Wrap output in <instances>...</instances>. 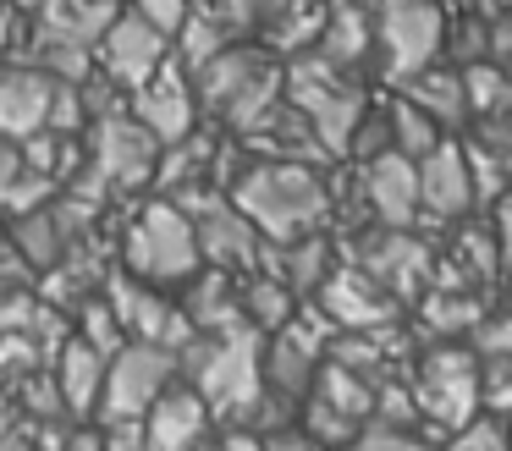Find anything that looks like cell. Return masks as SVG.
Segmentation results:
<instances>
[{"label": "cell", "instance_id": "1", "mask_svg": "<svg viewBox=\"0 0 512 451\" xmlns=\"http://www.w3.org/2000/svg\"><path fill=\"white\" fill-rule=\"evenodd\" d=\"M232 204L254 220V231L270 248H287L298 237L331 220V193H325L320 165H292V160H259L232 182Z\"/></svg>", "mask_w": 512, "mask_h": 451}, {"label": "cell", "instance_id": "2", "mask_svg": "<svg viewBox=\"0 0 512 451\" xmlns=\"http://www.w3.org/2000/svg\"><path fill=\"white\" fill-rule=\"evenodd\" d=\"M193 94L204 110L226 121L237 138H254L281 105H287V77L265 50L248 44H226L221 55H210L204 66H193Z\"/></svg>", "mask_w": 512, "mask_h": 451}, {"label": "cell", "instance_id": "3", "mask_svg": "<svg viewBox=\"0 0 512 451\" xmlns=\"http://www.w3.org/2000/svg\"><path fill=\"white\" fill-rule=\"evenodd\" d=\"M177 363H188L193 391L221 418H254L265 402V336L254 325L226 330V336H193L177 352Z\"/></svg>", "mask_w": 512, "mask_h": 451}, {"label": "cell", "instance_id": "4", "mask_svg": "<svg viewBox=\"0 0 512 451\" xmlns=\"http://www.w3.org/2000/svg\"><path fill=\"white\" fill-rule=\"evenodd\" d=\"M287 105L298 110L303 121L314 127L325 154H347L353 149V132L364 127L369 116V99L342 66H331L320 50H298L287 61Z\"/></svg>", "mask_w": 512, "mask_h": 451}, {"label": "cell", "instance_id": "5", "mask_svg": "<svg viewBox=\"0 0 512 451\" xmlns=\"http://www.w3.org/2000/svg\"><path fill=\"white\" fill-rule=\"evenodd\" d=\"M408 391L413 407L424 418V435H457L474 418H485V402H479V358L468 352V341H435L413 358L408 369Z\"/></svg>", "mask_w": 512, "mask_h": 451}, {"label": "cell", "instance_id": "6", "mask_svg": "<svg viewBox=\"0 0 512 451\" xmlns=\"http://www.w3.org/2000/svg\"><path fill=\"white\" fill-rule=\"evenodd\" d=\"M122 259H127V275L144 286H188L199 275V237H193V220L182 215L171 198H155L144 204V215L127 226V242H122Z\"/></svg>", "mask_w": 512, "mask_h": 451}, {"label": "cell", "instance_id": "7", "mask_svg": "<svg viewBox=\"0 0 512 451\" xmlns=\"http://www.w3.org/2000/svg\"><path fill=\"white\" fill-rule=\"evenodd\" d=\"M182 215L193 220V237H199V259L215 264L221 275H259L265 270V248L270 242L254 231V220L232 204V198L210 193V187H193L182 193Z\"/></svg>", "mask_w": 512, "mask_h": 451}, {"label": "cell", "instance_id": "8", "mask_svg": "<svg viewBox=\"0 0 512 451\" xmlns=\"http://www.w3.org/2000/svg\"><path fill=\"white\" fill-rule=\"evenodd\" d=\"M446 28L452 17L441 11V0H380L375 17V44L386 55V83H408L413 72L441 61L446 50Z\"/></svg>", "mask_w": 512, "mask_h": 451}, {"label": "cell", "instance_id": "9", "mask_svg": "<svg viewBox=\"0 0 512 451\" xmlns=\"http://www.w3.org/2000/svg\"><path fill=\"white\" fill-rule=\"evenodd\" d=\"M177 380V352L171 347H155V341H122L105 363V391H100V407H105V424L111 418H144L160 396L171 391Z\"/></svg>", "mask_w": 512, "mask_h": 451}, {"label": "cell", "instance_id": "10", "mask_svg": "<svg viewBox=\"0 0 512 451\" xmlns=\"http://www.w3.org/2000/svg\"><path fill=\"white\" fill-rule=\"evenodd\" d=\"M347 264H358V270H364L369 281L391 297V303H419V297L435 286V253H430V242L413 237V231L375 226L353 248V259H347Z\"/></svg>", "mask_w": 512, "mask_h": 451}, {"label": "cell", "instance_id": "11", "mask_svg": "<svg viewBox=\"0 0 512 451\" xmlns=\"http://www.w3.org/2000/svg\"><path fill=\"white\" fill-rule=\"evenodd\" d=\"M160 171V143L133 116H100L89 138V176L100 187H144Z\"/></svg>", "mask_w": 512, "mask_h": 451}, {"label": "cell", "instance_id": "12", "mask_svg": "<svg viewBox=\"0 0 512 451\" xmlns=\"http://www.w3.org/2000/svg\"><path fill=\"white\" fill-rule=\"evenodd\" d=\"M314 308L336 325V336H369V330H391L402 303H391L358 264H336L325 286L314 292Z\"/></svg>", "mask_w": 512, "mask_h": 451}, {"label": "cell", "instance_id": "13", "mask_svg": "<svg viewBox=\"0 0 512 451\" xmlns=\"http://www.w3.org/2000/svg\"><path fill=\"white\" fill-rule=\"evenodd\" d=\"M133 121L155 143L193 138V121H199V94H193V77L182 72L177 61H166L144 88H133Z\"/></svg>", "mask_w": 512, "mask_h": 451}, {"label": "cell", "instance_id": "14", "mask_svg": "<svg viewBox=\"0 0 512 451\" xmlns=\"http://www.w3.org/2000/svg\"><path fill=\"white\" fill-rule=\"evenodd\" d=\"M166 61H171V39L155 33L144 17H133V11H122L100 39V72L116 88H144Z\"/></svg>", "mask_w": 512, "mask_h": 451}, {"label": "cell", "instance_id": "15", "mask_svg": "<svg viewBox=\"0 0 512 451\" xmlns=\"http://www.w3.org/2000/svg\"><path fill=\"white\" fill-rule=\"evenodd\" d=\"M474 182H468V160L463 143L441 138L430 154L419 160V215L441 220V226H463L474 215Z\"/></svg>", "mask_w": 512, "mask_h": 451}, {"label": "cell", "instance_id": "16", "mask_svg": "<svg viewBox=\"0 0 512 451\" xmlns=\"http://www.w3.org/2000/svg\"><path fill=\"white\" fill-rule=\"evenodd\" d=\"M358 193H364V209L375 215V226L408 231L419 220V160H408V154H375V160H364Z\"/></svg>", "mask_w": 512, "mask_h": 451}, {"label": "cell", "instance_id": "17", "mask_svg": "<svg viewBox=\"0 0 512 451\" xmlns=\"http://www.w3.org/2000/svg\"><path fill=\"white\" fill-rule=\"evenodd\" d=\"M56 77L34 66H0V138H34L50 127Z\"/></svg>", "mask_w": 512, "mask_h": 451}, {"label": "cell", "instance_id": "18", "mask_svg": "<svg viewBox=\"0 0 512 451\" xmlns=\"http://www.w3.org/2000/svg\"><path fill=\"white\" fill-rule=\"evenodd\" d=\"M204 435H210V407L193 385H171L155 407L144 413V440L149 451H204Z\"/></svg>", "mask_w": 512, "mask_h": 451}, {"label": "cell", "instance_id": "19", "mask_svg": "<svg viewBox=\"0 0 512 451\" xmlns=\"http://www.w3.org/2000/svg\"><path fill=\"white\" fill-rule=\"evenodd\" d=\"M397 94L408 99V105H419L441 132L468 127V94H463V72H457V66H424L408 83H397Z\"/></svg>", "mask_w": 512, "mask_h": 451}, {"label": "cell", "instance_id": "20", "mask_svg": "<svg viewBox=\"0 0 512 451\" xmlns=\"http://www.w3.org/2000/svg\"><path fill=\"white\" fill-rule=\"evenodd\" d=\"M485 314H490V308H485V297H479V292L430 286V292L419 297V336H430V347H435V341H468Z\"/></svg>", "mask_w": 512, "mask_h": 451}, {"label": "cell", "instance_id": "21", "mask_svg": "<svg viewBox=\"0 0 512 451\" xmlns=\"http://www.w3.org/2000/svg\"><path fill=\"white\" fill-rule=\"evenodd\" d=\"M105 363H111V358H105V352H94L89 341H78V336L61 347V358H56V391H61V402H67L72 413H89V407L100 402Z\"/></svg>", "mask_w": 512, "mask_h": 451}, {"label": "cell", "instance_id": "22", "mask_svg": "<svg viewBox=\"0 0 512 451\" xmlns=\"http://www.w3.org/2000/svg\"><path fill=\"white\" fill-rule=\"evenodd\" d=\"M122 17L111 0H45V39H67L94 50V39H105V28Z\"/></svg>", "mask_w": 512, "mask_h": 451}, {"label": "cell", "instance_id": "23", "mask_svg": "<svg viewBox=\"0 0 512 451\" xmlns=\"http://www.w3.org/2000/svg\"><path fill=\"white\" fill-rule=\"evenodd\" d=\"M237 292H243V319L259 330V336H276L281 325H287L292 314H298V297H292L287 281H276V275H243L237 281Z\"/></svg>", "mask_w": 512, "mask_h": 451}, {"label": "cell", "instance_id": "24", "mask_svg": "<svg viewBox=\"0 0 512 451\" xmlns=\"http://www.w3.org/2000/svg\"><path fill=\"white\" fill-rule=\"evenodd\" d=\"M375 44V28H369V17L358 6H331V17H325V28H320V44L314 50L325 55L331 66H358L364 61V50Z\"/></svg>", "mask_w": 512, "mask_h": 451}, {"label": "cell", "instance_id": "25", "mask_svg": "<svg viewBox=\"0 0 512 451\" xmlns=\"http://www.w3.org/2000/svg\"><path fill=\"white\" fill-rule=\"evenodd\" d=\"M463 72V94H468V121H490V116H512V72L496 61H474L457 66Z\"/></svg>", "mask_w": 512, "mask_h": 451}, {"label": "cell", "instance_id": "26", "mask_svg": "<svg viewBox=\"0 0 512 451\" xmlns=\"http://www.w3.org/2000/svg\"><path fill=\"white\" fill-rule=\"evenodd\" d=\"M45 193H56V182L34 176L23 165V149L12 138H0V209H12V215H28V209L45 204Z\"/></svg>", "mask_w": 512, "mask_h": 451}, {"label": "cell", "instance_id": "27", "mask_svg": "<svg viewBox=\"0 0 512 451\" xmlns=\"http://www.w3.org/2000/svg\"><path fill=\"white\" fill-rule=\"evenodd\" d=\"M386 132H391V154H408V160H424V154L446 138V132L435 127L419 105H408L402 94L386 105Z\"/></svg>", "mask_w": 512, "mask_h": 451}, {"label": "cell", "instance_id": "28", "mask_svg": "<svg viewBox=\"0 0 512 451\" xmlns=\"http://www.w3.org/2000/svg\"><path fill=\"white\" fill-rule=\"evenodd\" d=\"M347 451H435V446H430V435H419V429H397V424L369 418V424L347 440Z\"/></svg>", "mask_w": 512, "mask_h": 451}, {"label": "cell", "instance_id": "29", "mask_svg": "<svg viewBox=\"0 0 512 451\" xmlns=\"http://www.w3.org/2000/svg\"><path fill=\"white\" fill-rule=\"evenodd\" d=\"M435 451H512V435H507V424L501 418H474L468 429H457V435H446V440H435Z\"/></svg>", "mask_w": 512, "mask_h": 451}, {"label": "cell", "instance_id": "30", "mask_svg": "<svg viewBox=\"0 0 512 451\" xmlns=\"http://www.w3.org/2000/svg\"><path fill=\"white\" fill-rule=\"evenodd\" d=\"M468 352H474L479 363L512 358V308H501V314H485V319H479L474 336H468Z\"/></svg>", "mask_w": 512, "mask_h": 451}, {"label": "cell", "instance_id": "31", "mask_svg": "<svg viewBox=\"0 0 512 451\" xmlns=\"http://www.w3.org/2000/svg\"><path fill=\"white\" fill-rule=\"evenodd\" d=\"M479 402L490 418H512V358L479 363Z\"/></svg>", "mask_w": 512, "mask_h": 451}, {"label": "cell", "instance_id": "32", "mask_svg": "<svg viewBox=\"0 0 512 451\" xmlns=\"http://www.w3.org/2000/svg\"><path fill=\"white\" fill-rule=\"evenodd\" d=\"M127 11H133V17H144L149 28H155V33H166V39H177V33L188 28V17H193V6H188V0H133Z\"/></svg>", "mask_w": 512, "mask_h": 451}, {"label": "cell", "instance_id": "33", "mask_svg": "<svg viewBox=\"0 0 512 451\" xmlns=\"http://www.w3.org/2000/svg\"><path fill=\"white\" fill-rule=\"evenodd\" d=\"M210 17L226 28V39L232 33H248L254 22L270 17V0H210Z\"/></svg>", "mask_w": 512, "mask_h": 451}, {"label": "cell", "instance_id": "34", "mask_svg": "<svg viewBox=\"0 0 512 451\" xmlns=\"http://www.w3.org/2000/svg\"><path fill=\"white\" fill-rule=\"evenodd\" d=\"M490 237H496V253H501V275H512V187L490 204Z\"/></svg>", "mask_w": 512, "mask_h": 451}, {"label": "cell", "instance_id": "35", "mask_svg": "<svg viewBox=\"0 0 512 451\" xmlns=\"http://www.w3.org/2000/svg\"><path fill=\"white\" fill-rule=\"evenodd\" d=\"M485 61H496V66H507V72H512V11H496V17H490V28H485Z\"/></svg>", "mask_w": 512, "mask_h": 451}, {"label": "cell", "instance_id": "36", "mask_svg": "<svg viewBox=\"0 0 512 451\" xmlns=\"http://www.w3.org/2000/svg\"><path fill=\"white\" fill-rule=\"evenodd\" d=\"M259 451H325V446H314V440L303 435L298 424H287V429H270V435H259Z\"/></svg>", "mask_w": 512, "mask_h": 451}, {"label": "cell", "instance_id": "37", "mask_svg": "<svg viewBox=\"0 0 512 451\" xmlns=\"http://www.w3.org/2000/svg\"><path fill=\"white\" fill-rule=\"evenodd\" d=\"M28 319H34V308H28V297H23V292H6V297H0V336L23 330Z\"/></svg>", "mask_w": 512, "mask_h": 451}, {"label": "cell", "instance_id": "38", "mask_svg": "<svg viewBox=\"0 0 512 451\" xmlns=\"http://www.w3.org/2000/svg\"><path fill=\"white\" fill-rule=\"evenodd\" d=\"M67 451H105V435H100V429H72Z\"/></svg>", "mask_w": 512, "mask_h": 451}, {"label": "cell", "instance_id": "39", "mask_svg": "<svg viewBox=\"0 0 512 451\" xmlns=\"http://www.w3.org/2000/svg\"><path fill=\"white\" fill-rule=\"evenodd\" d=\"M298 11H309V0H270V17H265V22H276V17H298Z\"/></svg>", "mask_w": 512, "mask_h": 451}, {"label": "cell", "instance_id": "40", "mask_svg": "<svg viewBox=\"0 0 512 451\" xmlns=\"http://www.w3.org/2000/svg\"><path fill=\"white\" fill-rule=\"evenodd\" d=\"M496 6H501V11H512V0H496Z\"/></svg>", "mask_w": 512, "mask_h": 451}, {"label": "cell", "instance_id": "41", "mask_svg": "<svg viewBox=\"0 0 512 451\" xmlns=\"http://www.w3.org/2000/svg\"><path fill=\"white\" fill-rule=\"evenodd\" d=\"M501 424H507V435H512V418H501Z\"/></svg>", "mask_w": 512, "mask_h": 451}, {"label": "cell", "instance_id": "42", "mask_svg": "<svg viewBox=\"0 0 512 451\" xmlns=\"http://www.w3.org/2000/svg\"><path fill=\"white\" fill-rule=\"evenodd\" d=\"M457 6H474V0H457Z\"/></svg>", "mask_w": 512, "mask_h": 451}, {"label": "cell", "instance_id": "43", "mask_svg": "<svg viewBox=\"0 0 512 451\" xmlns=\"http://www.w3.org/2000/svg\"><path fill=\"white\" fill-rule=\"evenodd\" d=\"M0 248H6V242H0Z\"/></svg>", "mask_w": 512, "mask_h": 451}]
</instances>
